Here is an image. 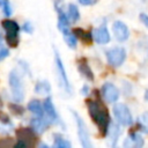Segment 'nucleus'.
<instances>
[{"label":"nucleus","mask_w":148,"mask_h":148,"mask_svg":"<svg viewBox=\"0 0 148 148\" xmlns=\"http://www.w3.org/2000/svg\"><path fill=\"white\" fill-rule=\"evenodd\" d=\"M8 108H9V110H10L14 114H16V116H21V114L24 113V108L21 106L18 103H10V104L8 105Z\"/></svg>","instance_id":"23"},{"label":"nucleus","mask_w":148,"mask_h":148,"mask_svg":"<svg viewBox=\"0 0 148 148\" xmlns=\"http://www.w3.org/2000/svg\"><path fill=\"white\" fill-rule=\"evenodd\" d=\"M140 124L142 125V127L145 128V132L148 133V113H143L140 117Z\"/></svg>","instance_id":"25"},{"label":"nucleus","mask_w":148,"mask_h":148,"mask_svg":"<svg viewBox=\"0 0 148 148\" xmlns=\"http://www.w3.org/2000/svg\"><path fill=\"white\" fill-rule=\"evenodd\" d=\"M49 123H50V121L43 119V117H36V118L31 119V127L34 128L35 132H37V133H43V132L46 130Z\"/></svg>","instance_id":"16"},{"label":"nucleus","mask_w":148,"mask_h":148,"mask_svg":"<svg viewBox=\"0 0 148 148\" xmlns=\"http://www.w3.org/2000/svg\"><path fill=\"white\" fill-rule=\"evenodd\" d=\"M80 17V13H79V8L76 7V5L74 3H69L68 5V18L73 22L77 21Z\"/></svg>","instance_id":"21"},{"label":"nucleus","mask_w":148,"mask_h":148,"mask_svg":"<svg viewBox=\"0 0 148 148\" xmlns=\"http://www.w3.org/2000/svg\"><path fill=\"white\" fill-rule=\"evenodd\" d=\"M23 31H25V32H28V34H31L32 32V25H31V23L30 22H25L24 24H23Z\"/></svg>","instance_id":"27"},{"label":"nucleus","mask_w":148,"mask_h":148,"mask_svg":"<svg viewBox=\"0 0 148 148\" xmlns=\"http://www.w3.org/2000/svg\"><path fill=\"white\" fill-rule=\"evenodd\" d=\"M54 147L57 148H71V142L60 138L59 135H54V143H53Z\"/></svg>","instance_id":"22"},{"label":"nucleus","mask_w":148,"mask_h":148,"mask_svg":"<svg viewBox=\"0 0 148 148\" xmlns=\"http://www.w3.org/2000/svg\"><path fill=\"white\" fill-rule=\"evenodd\" d=\"M74 118H75V121H76V127H77V135H79V139H80V142L81 145L84 147V148H90L91 147V142H90V139H89V132L87 130V126L84 124V121L81 119V117L72 111Z\"/></svg>","instance_id":"4"},{"label":"nucleus","mask_w":148,"mask_h":148,"mask_svg":"<svg viewBox=\"0 0 148 148\" xmlns=\"http://www.w3.org/2000/svg\"><path fill=\"white\" fill-rule=\"evenodd\" d=\"M8 80H9V87L12 89V95H13L14 101L21 102L24 98V89H23V84H22L20 76L17 75L15 71H12Z\"/></svg>","instance_id":"2"},{"label":"nucleus","mask_w":148,"mask_h":148,"mask_svg":"<svg viewBox=\"0 0 148 148\" xmlns=\"http://www.w3.org/2000/svg\"><path fill=\"white\" fill-rule=\"evenodd\" d=\"M126 58V51L124 47H113L106 52V59L108 62L112 67L120 66Z\"/></svg>","instance_id":"5"},{"label":"nucleus","mask_w":148,"mask_h":148,"mask_svg":"<svg viewBox=\"0 0 148 148\" xmlns=\"http://www.w3.org/2000/svg\"><path fill=\"white\" fill-rule=\"evenodd\" d=\"M44 113L46 114V118L50 123H57L58 121V114L56 112V108L52 103V99L50 97H47L45 101H44Z\"/></svg>","instance_id":"11"},{"label":"nucleus","mask_w":148,"mask_h":148,"mask_svg":"<svg viewBox=\"0 0 148 148\" xmlns=\"http://www.w3.org/2000/svg\"><path fill=\"white\" fill-rule=\"evenodd\" d=\"M54 54H56V67H57V73H58V76H59V81H60V84L61 87L64 88V90L68 94H71V86H69V82H68V79H67V75H66V71H65V67L62 65V61L58 54L57 51H54Z\"/></svg>","instance_id":"7"},{"label":"nucleus","mask_w":148,"mask_h":148,"mask_svg":"<svg viewBox=\"0 0 148 148\" xmlns=\"http://www.w3.org/2000/svg\"><path fill=\"white\" fill-rule=\"evenodd\" d=\"M108 132L110 134V141H111V146H116V142L118 140V136L120 134V130L118 127V125L116 124H111L109 125V128H108Z\"/></svg>","instance_id":"19"},{"label":"nucleus","mask_w":148,"mask_h":148,"mask_svg":"<svg viewBox=\"0 0 148 148\" xmlns=\"http://www.w3.org/2000/svg\"><path fill=\"white\" fill-rule=\"evenodd\" d=\"M1 24H2V28L6 31V35H18L20 27L15 21L6 18L1 22Z\"/></svg>","instance_id":"14"},{"label":"nucleus","mask_w":148,"mask_h":148,"mask_svg":"<svg viewBox=\"0 0 148 148\" xmlns=\"http://www.w3.org/2000/svg\"><path fill=\"white\" fill-rule=\"evenodd\" d=\"M92 37L98 44H108L110 42V34L105 25L96 28L92 30Z\"/></svg>","instance_id":"10"},{"label":"nucleus","mask_w":148,"mask_h":148,"mask_svg":"<svg viewBox=\"0 0 148 148\" xmlns=\"http://www.w3.org/2000/svg\"><path fill=\"white\" fill-rule=\"evenodd\" d=\"M50 90H51V87L47 81H39L35 87V91L37 94H49Z\"/></svg>","instance_id":"20"},{"label":"nucleus","mask_w":148,"mask_h":148,"mask_svg":"<svg viewBox=\"0 0 148 148\" xmlns=\"http://www.w3.org/2000/svg\"><path fill=\"white\" fill-rule=\"evenodd\" d=\"M86 103H87L89 116L91 117L94 123L97 125L99 133L102 135H105L108 133V128L111 123L108 109L103 104H101L99 102H97L95 99H87Z\"/></svg>","instance_id":"1"},{"label":"nucleus","mask_w":148,"mask_h":148,"mask_svg":"<svg viewBox=\"0 0 148 148\" xmlns=\"http://www.w3.org/2000/svg\"><path fill=\"white\" fill-rule=\"evenodd\" d=\"M77 69H79V72H80L87 80H89V81H92V80H94L92 71H91V68H90V66H89V64L87 62L86 59L81 58V59L77 60Z\"/></svg>","instance_id":"12"},{"label":"nucleus","mask_w":148,"mask_h":148,"mask_svg":"<svg viewBox=\"0 0 148 148\" xmlns=\"http://www.w3.org/2000/svg\"><path fill=\"white\" fill-rule=\"evenodd\" d=\"M113 114H114L117 121L124 126H128L133 121L130 109L123 103H117L113 106Z\"/></svg>","instance_id":"3"},{"label":"nucleus","mask_w":148,"mask_h":148,"mask_svg":"<svg viewBox=\"0 0 148 148\" xmlns=\"http://www.w3.org/2000/svg\"><path fill=\"white\" fill-rule=\"evenodd\" d=\"M6 42L10 47H16L18 45V35H6Z\"/></svg>","instance_id":"24"},{"label":"nucleus","mask_w":148,"mask_h":148,"mask_svg":"<svg viewBox=\"0 0 148 148\" xmlns=\"http://www.w3.org/2000/svg\"><path fill=\"white\" fill-rule=\"evenodd\" d=\"M0 121L2 123V124H9L10 121H9V117L5 113V112H2V111H0Z\"/></svg>","instance_id":"26"},{"label":"nucleus","mask_w":148,"mask_h":148,"mask_svg":"<svg viewBox=\"0 0 148 148\" xmlns=\"http://www.w3.org/2000/svg\"><path fill=\"white\" fill-rule=\"evenodd\" d=\"M28 110L31 111L36 117H43L44 116V106H42L40 102L37 99H32L29 102Z\"/></svg>","instance_id":"18"},{"label":"nucleus","mask_w":148,"mask_h":148,"mask_svg":"<svg viewBox=\"0 0 148 148\" xmlns=\"http://www.w3.org/2000/svg\"><path fill=\"white\" fill-rule=\"evenodd\" d=\"M8 54H9V51H8V49H5V47H0V60H2V59H5L6 57H8Z\"/></svg>","instance_id":"28"},{"label":"nucleus","mask_w":148,"mask_h":148,"mask_svg":"<svg viewBox=\"0 0 148 148\" xmlns=\"http://www.w3.org/2000/svg\"><path fill=\"white\" fill-rule=\"evenodd\" d=\"M140 20H141V22L148 28V15H146V14H143V13H141L140 14Z\"/></svg>","instance_id":"29"},{"label":"nucleus","mask_w":148,"mask_h":148,"mask_svg":"<svg viewBox=\"0 0 148 148\" xmlns=\"http://www.w3.org/2000/svg\"><path fill=\"white\" fill-rule=\"evenodd\" d=\"M143 146V139L136 134V133H131L130 136L125 140L124 142V147H142Z\"/></svg>","instance_id":"15"},{"label":"nucleus","mask_w":148,"mask_h":148,"mask_svg":"<svg viewBox=\"0 0 148 148\" xmlns=\"http://www.w3.org/2000/svg\"><path fill=\"white\" fill-rule=\"evenodd\" d=\"M102 95H103V98L105 99V102L114 103V102L118 101L120 92H119V89L114 84H112L110 82H106L102 87Z\"/></svg>","instance_id":"8"},{"label":"nucleus","mask_w":148,"mask_h":148,"mask_svg":"<svg viewBox=\"0 0 148 148\" xmlns=\"http://www.w3.org/2000/svg\"><path fill=\"white\" fill-rule=\"evenodd\" d=\"M79 2H80L81 5H83V6H89V5L94 3L95 0H79Z\"/></svg>","instance_id":"30"},{"label":"nucleus","mask_w":148,"mask_h":148,"mask_svg":"<svg viewBox=\"0 0 148 148\" xmlns=\"http://www.w3.org/2000/svg\"><path fill=\"white\" fill-rule=\"evenodd\" d=\"M1 106H2V99L0 98V108H1Z\"/></svg>","instance_id":"32"},{"label":"nucleus","mask_w":148,"mask_h":148,"mask_svg":"<svg viewBox=\"0 0 148 148\" xmlns=\"http://www.w3.org/2000/svg\"><path fill=\"white\" fill-rule=\"evenodd\" d=\"M16 138L20 141H23L28 147L30 146H35L37 142V135L34 131V128H28V127H21L17 128L16 132Z\"/></svg>","instance_id":"6"},{"label":"nucleus","mask_w":148,"mask_h":148,"mask_svg":"<svg viewBox=\"0 0 148 148\" xmlns=\"http://www.w3.org/2000/svg\"><path fill=\"white\" fill-rule=\"evenodd\" d=\"M60 31L62 32L64 39H65V42L67 43V45H68L71 49H75V47H76V37H75V35L73 34V31L69 30V27L62 28V29H60Z\"/></svg>","instance_id":"17"},{"label":"nucleus","mask_w":148,"mask_h":148,"mask_svg":"<svg viewBox=\"0 0 148 148\" xmlns=\"http://www.w3.org/2000/svg\"><path fill=\"white\" fill-rule=\"evenodd\" d=\"M112 31H113L114 37H116L117 40H119V42H125V40L130 37L128 28H127V25H126L124 22H121V21H116V22H113Z\"/></svg>","instance_id":"9"},{"label":"nucleus","mask_w":148,"mask_h":148,"mask_svg":"<svg viewBox=\"0 0 148 148\" xmlns=\"http://www.w3.org/2000/svg\"><path fill=\"white\" fill-rule=\"evenodd\" d=\"M73 34H74L75 37L79 38L83 44L90 45V44L92 43L94 37H92V32H90V31H86V30H83V29H81V28H74Z\"/></svg>","instance_id":"13"},{"label":"nucleus","mask_w":148,"mask_h":148,"mask_svg":"<svg viewBox=\"0 0 148 148\" xmlns=\"http://www.w3.org/2000/svg\"><path fill=\"white\" fill-rule=\"evenodd\" d=\"M87 90H88V87H84V88H82V90H81V91H82V94H88V92H87Z\"/></svg>","instance_id":"31"}]
</instances>
